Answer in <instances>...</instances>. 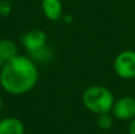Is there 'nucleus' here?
I'll use <instances>...</instances> for the list:
<instances>
[{"label":"nucleus","mask_w":135,"mask_h":134,"mask_svg":"<svg viewBox=\"0 0 135 134\" xmlns=\"http://www.w3.org/2000/svg\"><path fill=\"white\" fill-rule=\"evenodd\" d=\"M46 42H47L46 33L43 30H38V28L30 30L28 32H26L20 39L21 45L25 47V50L28 54L44 47L45 45H46Z\"/></svg>","instance_id":"39448f33"},{"label":"nucleus","mask_w":135,"mask_h":134,"mask_svg":"<svg viewBox=\"0 0 135 134\" xmlns=\"http://www.w3.org/2000/svg\"><path fill=\"white\" fill-rule=\"evenodd\" d=\"M128 133L135 134V118L131 120V123H129V126H128Z\"/></svg>","instance_id":"f8f14e48"},{"label":"nucleus","mask_w":135,"mask_h":134,"mask_svg":"<svg viewBox=\"0 0 135 134\" xmlns=\"http://www.w3.org/2000/svg\"><path fill=\"white\" fill-rule=\"evenodd\" d=\"M0 56L5 62L18 56V49H17V45L14 44V42L9 39L0 40Z\"/></svg>","instance_id":"6e6552de"},{"label":"nucleus","mask_w":135,"mask_h":134,"mask_svg":"<svg viewBox=\"0 0 135 134\" xmlns=\"http://www.w3.org/2000/svg\"><path fill=\"white\" fill-rule=\"evenodd\" d=\"M114 71L123 80H132L135 77V51L124 50L120 52L114 59Z\"/></svg>","instance_id":"7ed1b4c3"},{"label":"nucleus","mask_w":135,"mask_h":134,"mask_svg":"<svg viewBox=\"0 0 135 134\" xmlns=\"http://www.w3.org/2000/svg\"><path fill=\"white\" fill-rule=\"evenodd\" d=\"M4 64H5V61L1 58V56H0V70H1V68L4 66Z\"/></svg>","instance_id":"ddd939ff"},{"label":"nucleus","mask_w":135,"mask_h":134,"mask_svg":"<svg viewBox=\"0 0 135 134\" xmlns=\"http://www.w3.org/2000/svg\"><path fill=\"white\" fill-rule=\"evenodd\" d=\"M31 59H33L35 62H40V63H44V62L49 61L52 57V51L50 50V47L47 45H45L44 47L39 50H36L33 52H30L28 54Z\"/></svg>","instance_id":"1a4fd4ad"},{"label":"nucleus","mask_w":135,"mask_h":134,"mask_svg":"<svg viewBox=\"0 0 135 134\" xmlns=\"http://www.w3.org/2000/svg\"><path fill=\"white\" fill-rule=\"evenodd\" d=\"M42 11L49 20L57 21L62 17L63 5L61 0H43Z\"/></svg>","instance_id":"0eeeda50"},{"label":"nucleus","mask_w":135,"mask_h":134,"mask_svg":"<svg viewBox=\"0 0 135 134\" xmlns=\"http://www.w3.org/2000/svg\"><path fill=\"white\" fill-rule=\"evenodd\" d=\"M83 104L88 111L100 114L109 113L114 106V95L104 85H91L83 92L82 95Z\"/></svg>","instance_id":"f03ea898"},{"label":"nucleus","mask_w":135,"mask_h":134,"mask_svg":"<svg viewBox=\"0 0 135 134\" xmlns=\"http://www.w3.org/2000/svg\"><path fill=\"white\" fill-rule=\"evenodd\" d=\"M115 118L119 120L127 121L135 118V97L133 96H122L115 100L112 109Z\"/></svg>","instance_id":"20e7f679"},{"label":"nucleus","mask_w":135,"mask_h":134,"mask_svg":"<svg viewBox=\"0 0 135 134\" xmlns=\"http://www.w3.org/2000/svg\"><path fill=\"white\" fill-rule=\"evenodd\" d=\"M25 126L23 121L14 116H8L0 120V134H24Z\"/></svg>","instance_id":"423d86ee"},{"label":"nucleus","mask_w":135,"mask_h":134,"mask_svg":"<svg viewBox=\"0 0 135 134\" xmlns=\"http://www.w3.org/2000/svg\"><path fill=\"white\" fill-rule=\"evenodd\" d=\"M38 82L36 62L27 56H16L5 62L0 70V84L11 95H23L35 88Z\"/></svg>","instance_id":"f257e3e1"},{"label":"nucleus","mask_w":135,"mask_h":134,"mask_svg":"<svg viewBox=\"0 0 135 134\" xmlns=\"http://www.w3.org/2000/svg\"><path fill=\"white\" fill-rule=\"evenodd\" d=\"M114 125V121H113V118L109 115V113L105 114H100L97 118V126L103 131H108L113 127Z\"/></svg>","instance_id":"9d476101"},{"label":"nucleus","mask_w":135,"mask_h":134,"mask_svg":"<svg viewBox=\"0 0 135 134\" xmlns=\"http://www.w3.org/2000/svg\"><path fill=\"white\" fill-rule=\"evenodd\" d=\"M12 12V6L7 0H0V16L8 17Z\"/></svg>","instance_id":"9b49d317"},{"label":"nucleus","mask_w":135,"mask_h":134,"mask_svg":"<svg viewBox=\"0 0 135 134\" xmlns=\"http://www.w3.org/2000/svg\"><path fill=\"white\" fill-rule=\"evenodd\" d=\"M1 109H2V99L0 96V112H1Z\"/></svg>","instance_id":"4468645a"}]
</instances>
